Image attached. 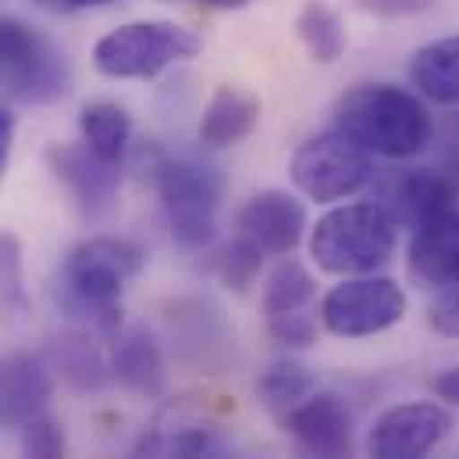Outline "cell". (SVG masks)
Instances as JSON below:
<instances>
[{
	"instance_id": "16",
	"label": "cell",
	"mask_w": 459,
	"mask_h": 459,
	"mask_svg": "<svg viewBox=\"0 0 459 459\" xmlns=\"http://www.w3.org/2000/svg\"><path fill=\"white\" fill-rule=\"evenodd\" d=\"M406 260H410V278L420 289L438 292L459 281V207H449L446 214L413 229Z\"/></svg>"
},
{
	"instance_id": "15",
	"label": "cell",
	"mask_w": 459,
	"mask_h": 459,
	"mask_svg": "<svg viewBox=\"0 0 459 459\" xmlns=\"http://www.w3.org/2000/svg\"><path fill=\"white\" fill-rule=\"evenodd\" d=\"M171 335L186 363L200 370H221L231 356V332L221 310L207 299H178L171 307Z\"/></svg>"
},
{
	"instance_id": "7",
	"label": "cell",
	"mask_w": 459,
	"mask_h": 459,
	"mask_svg": "<svg viewBox=\"0 0 459 459\" xmlns=\"http://www.w3.org/2000/svg\"><path fill=\"white\" fill-rule=\"evenodd\" d=\"M292 186L317 204H339L374 182V153H367L342 128L310 135L289 164Z\"/></svg>"
},
{
	"instance_id": "27",
	"label": "cell",
	"mask_w": 459,
	"mask_h": 459,
	"mask_svg": "<svg viewBox=\"0 0 459 459\" xmlns=\"http://www.w3.org/2000/svg\"><path fill=\"white\" fill-rule=\"evenodd\" d=\"M0 307L25 314V281H22V242L11 231H0Z\"/></svg>"
},
{
	"instance_id": "26",
	"label": "cell",
	"mask_w": 459,
	"mask_h": 459,
	"mask_svg": "<svg viewBox=\"0 0 459 459\" xmlns=\"http://www.w3.org/2000/svg\"><path fill=\"white\" fill-rule=\"evenodd\" d=\"M264 256H267V253H264L256 242H249L246 235L235 231V238L218 249L214 271L221 274V281L231 285L235 292H246V289L256 281V274H260V267H264Z\"/></svg>"
},
{
	"instance_id": "10",
	"label": "cell",
	"mask_w": 459,
	"mask_h": 459,
	"mask_svg": "<svg viewBox=\"0 0 459 459\" xmlns=\"http://www.w3.org/2000/svg\"><path fill=\"white\" fill-rule=\"evenodd\" d=\"M281 424L296 459H352V413L335 392H314Z\"/></svg>"
},
{
	"instance_id": "2",
	"label": "cell",
	"mask_w": 459,
	"mask_h": 459,
	"mask_svg": "<svg viewBox=\"0 0 459 459\" xmlns=\"http://www.w3.org/2000/svg\"><path fill=\"white\" fill-rule=\"evenodd\" d=\"M335 128L352 135L367 153L410 160L428 150L435 121L428 100L392 82H359L335 108Z\"/></svg>"
},
{
	"instance_id": "14",
	"label": "cell",
	"mask_w": 459,
	"mask_h": 459,
	"mask_svg": "<svg viewBox=\"0 0 459 459\" xmlns=\"http://www.w3.org/2000/svg\"><path fill=\"white\" fill-rule=\"evenodd\" d=\"M50 171L57 175V182H65V189L72 193V200L79 204L82 214L90 218H104L117 200L121 189V164H108L100 157H93L86 146H72V143H57L47 150Z\"/></svg>"
},
{
	"instance_id": "23",
	"label": "cell",
	"mask_w": 459,
	"mask_h": 459,
	"mask_svg": "<svg viewBox=\"0 0 459 459\" xmlns=\"http://www.w3.org/2000/svg\"><path fill=\"white\" fill-rule=\"evenodd\" d=\"M79 132H82V146L93 157L108 164H125V153L132 143V117L125 108H117L111 100L90 104L79 117Z\"/></svg>"
},
{
	"instance_id": "6",
	"label": "cell",
	"mask_w": 459,
	"mask_h": 459,
	"mask_svg": "<svg viewBox=\"0 0 459 459\" xmlns=\"http://www.w3.org/2000/svg\"><path fill=\"white\" fill-rule=\"evenodd\" d=\"M200 54V36L175 22H128L100 36L93 65L108 79H157L178 61Z\"/></svg>"
},
{
	"instance_id": "28",
	"label": "cell",
	"mask_w": 459,
	"mask_h": 459,
	"mask_svg": "<svg viewBox=\"0 0 459 459\" xmlns=\"http://www.w3.org/2000/svg\"><path fill=\"white\" fill-rule=\"evenodd\" d=\"M22 459H68L65 428L47 413L22 424Z\"/></svg>"
},
{
	"instance_id": "25",
	"label": "cell",
	"mask_w": 459,
	"mask_h": 459,
	"mask_svg": "<svg viewBox=\"0 0 459 459\" xmlns=\"http://www.w3.org/2000/svg\"><path fill=\"white\" fill-rule=\"evenodd\" d=\"M296 29H299V39H303V47H307V54L314 61L335 65L345 54V43H349L345 39V25L328 4H321V0L303 4L299 18H296Z\"/></svg>"
},
{
	"instance_id": "36",
	"label": "cell",
	"mask_w": 459,
	"mask_h": 459,
	"mask_svg": "<svg viewBox=\"0 0 459 459\" xmlns=\"http://www.w3.org/2000/svg\"><path fill=\"white\" fill-rule=\"evenodd\" d=\"M196 4H204V7H218V11H242V7H249L253 0H196Z\"/></svg>"
},
{
	"instance_id": "8",
	"label": "cell",
	"mask_w": 459,
	"mask_h": 459,
	"mask_svg": "<svg viewBox=\"0 0 459 459\" xmlns=\"http://www.w3.org/2000/svg\"><path fill=\"white\" fill-rule=\"evenodd\" d=\"M406 317V292L388 274L342 278L321 299V325L335 339H370Z\"/></svg>"
},
{
	"instance_id": "33",
	"label": "cell",
	"mask_w": 459,
	"mask_h": 459,
	"mask_svg": "<svg viewBox=\"0 0 459 459\" xmlns=\"http://www.w3.org/2000/svg\"><path fill=\"white\" fill-rule=\"evenodd\" d=\"M11 143H14V117L0 104V178L7 175V164H11Z\"/></svg>"
},
{
	"instance_id": "18",
	"label": "cell",
	"mask_w": 459,
	"mask_h": 459,
	"mask_svg": "<svg viewBox=\"0 0 459 459\" xmlns=\"http://www.w3.org/2000/svg\"><path fill=\"white\" fill-rule=\"evenodd\" d=\"M111 377L143 399H157L164 392V352L150 328L135 325L117 332L111 345Z\"/></svg>"
},
{
	"instance_id": "11",
	"label": "cell",
	"mask_w": 459,
	"mask_h": 459,
	"mask_svg": "<svg viewBox=\"0 0 459 459\" xmlns=\"http://www.w3.org/2000/svg\"><path fill=\"white\" fill-rule=\"evenodd\" d=\"M456 186L442 168H406L392 171L377 186V207L399 225V229H420L424 221L446 214L456 207Z\"/></svg>"
},
{
	"instance_id": "34",
	"label": "cell",
	"mask_w": 459,
	"mask_h": 459,
	"mask_svg": "<svg viewBox=\"0 0 459 459\" xmlns=\"http://www.w3.org/2000/svg\"><path fill=\"white\" fill-rule=\"evenodd\" d=\"M39 7H50V11H61V14H72V11H93V7H111L117 0H36Z\"/></svg>"
},
{
	"instance_id": "32",
	"label": "cell",
	"mask_w": 459,
	"mask_h": 459,
	"mask_svg": "<svg viewBox=\"0 0 459 459\" xmlns=\"http://www.w3.org/2000/svg\"><path fill=\"white\" fill-rule=\"evenodd\" d=\"M431 395L442 399L446 406H459V363L456 367H446L431 377Z\"/></svg>"
},
{
	"instance_id": "12",
	"label": "cell",
	"mask_w": 459,
	"mask_h": 459,
	"mask_svg": "<svg viewBox=\"0 0 459 459\" xmlns=\"http://www.w3.org/2000/svg\"><path fill=\"white\" fill-rule=\"evenodd\" d=\"M125 459H229V442L214 420L171 410L132 442Z\"/></svg>"
},
{
	"instance_id": "19",
	"label": "cell",
	"mask_w": 459,
	"mask_h": 459,
	"mask_svg": "<svg viewBox=\"0 0 459 459\" xmlns=\"http://www.w3.org/2000/svg\"><path fill=\"white\" fill-rule=\"evenodd\" d=\"M260 125V100L238 86H218L200 117V143L207 150H229L253 135Z\"/></svg>"
},
{
	"instance_id": "31",
	"label": "cell",
	"mask_w": 459,
	"mask_h": 459,
	"mask_svg": "<svg viewBox=\"0 0 459 459\" xmlns=\"http://www.w3.org/2000/svg\"><path fill=\"white\" fill-rule=\"evenodd\" d=\"M438 0H359V11L374 14V18H417L428 14Z\"/></svg>"
},
{
	"instance_id": "1",
	"label": "cell",
	"mask_w": 459,
	"mask_h": 459,
	"mask_svg": "<svg viewBox=\"0 0 459 459\" xmlns=\"http://www.w3.org/2000/svg\"><path fill=\"white\" fill-rule=\"evenodd\" d=\"M146 264L139 242L121 235H93L79 242L61 267L57 303L68 317L86 328L117 332L121 328V292Z\"/></svg>"
},
{
	"instance_id": "3",
	"label": "cell",
	"mask_w": 459,
	"mask_h": 459,
	"mask_svg": "<svg viewBox=\"0 0 459 459\" xmlns=\"http://www.w3.org/2000/svg\"><path fill=\"white\" fill-rule=\"evenodd\" d=\"M399 225L370 200L328 211L310 231V256L321 271L356 278L377 274L395 253Z\"/></svg>"
},
{
	"instance_id": "24",
	"label": "cell",
	"mask_w": 459,
	"mask_h": 459,
	"mask_svg": "<svg viewBox=\"0 0 459 459\" xmlns=\"http://www.w3.org/2000/svg\"><path fill=\"white\" fill-rule=\"evenodd\" d=\"M314 296H317L314 274L296 256H281L271 267L267 281H264L260 307H264V317H281V314H292V310H307Z\"/></svg>"
},
{
	"instance_id": "29",
	"label": "cell",
	"mask_w": 459,
	"mask_h": 459,
	"mask_svg": "<svg viewBox=\"0 0 459 459\" xmlns=\"http://www.w3.org/2000/svg\"><path fill=\"white\" fill-rule=\"evenodd\" d=\"M267 332L285 349H310L317 342V317L310 310H292L281 317H267Z\"/></svg>"
},
{
	"instance_id": "9",
	"label": "cell",
	"mask_w": 459,
	"mask_h": 459,
	"mask_svg": "<svg viewBox=\"0 0 459 459\" xmlns=\"http://www.w3.org/2000/svg\"><path fill=\"white\" fill-rule=\"evenodd\" d=\"M453 417L446 406L420 399V403H399L385 410L370 435H367V456L370 459H431V453L449 438Z\"/></svg>"
},
{
	"instance_id": "13",
	"label": "cell",
	"mask_w": 459,
	"mask_h": 459,
	"mask_svg": "<svg viewBox=\"0 0 459 459\" xmlns=\"http://www.w3.org/2000/svg\"><path fill=\"white\" fill-rule=\"evenodd\" d=\"M235 229L267 256H292L307 235V207L292 193L264 189L238 207Z\"/></svg>"
},
{
	"instance_id": "22",
	"label": "cell",
	"mask_w": 459,
	"mask_h": 459,
	"mask_svg": "<svg viewBox=\"0 0 459 459\" xmlns=\"http://www.w3.org/2000/svg\"><path fill=\"white\" fill-rule=\"evenodd\" d=\"M253 388H256V399L264 403V410H271L281 420L289 410H296L303 399H310L317 392V377L310 374V367L285 356V359L267 363Z\"/></svg>"
},
{
	"instance_id": "5",
	"label": "cell",
	"mask_w": 459,
	"mask_h": 459,
	"mask_svg": "<svg viewBox=\"0 0 459 459\" xmlns=\"http://www.w3.org/2000/svg\"><path fill=\"white\" fill-rule=\"evenodd\" d=\"M0 90L18 104L47 108L72 93V68L32 25L0 18Z\"/></svg>"
},
{
	"instance_id": "4",
	"label": "cell",
	"mask_w": 459,
	"mask_h": 459,
	"mask_svg": "<svg viewBox=\"0 0 459 459\" xmlns=\"http://www.w3.org/2000/svg\"><path fill=\"white\" fill-rule=\"evenodd\" d=\"M150 182L157 189L164 221L175 242L186 249H207L218 235L221 175L196 157L157 153L150 168Z\"/></svg>"
},
{
	"instance_id": "20",
	"label": "cell",
	"mask_w": 459,
	"mask_h": 459,
	"mask_svg": "<svg viewBox=\"0 0 459 459\" xmlns=\"http://www.w3.org/2000/svg\"><path fill=\"white\" fill-rule=\"evenodd\" d=\"M47 363L50 370H57L65 377V385L79 395H90V392H100L108 385V374H111V363L104 359V352L97 349V342L90 339V332L82 328H72V332H61L50 349H47Z\"/></svg>"
},
{
	"instance_id": "17",
	"label": "cell",
	"mask_w": 459,
	"mask_h": 459,
	"mask_svg": "<svg viewBox=\"0 0 459 459\" xmlns=\"http://www.w3.org/2000/svg\"><path fill=\"white\" fill-rule=\"evenodd\" d=\"M50 363L32 352H11L0 359V424L22 428L50 403Z\"/></svg>"
},
{
	"instance_id": "30",
	"label": "cell",
	"mask_w": 459,
	"mask_h": 459,
	"mask_svg": "<svg viewBox=\"0 0 459 459\" xmlns=\"http://www.w3.org/2000/svg\"><path fill=\"white\" fill-rule=\"evenodd\" d=\"M428 325L442 339H459V281L438 289L435 303L428 307Z\"/></svg>"
},
{
	"instance_id": "35",
	"label": "cell",
	"mask_w": 459,
	"mask_h": 459,
	"mask_svg": "<svg viewBox=\"0 0 459 459\" xmlns=\"http://www.w3.org/2000/svg\"><path fill=\"white\" fill-rule=\"evenodd\" d=\"M442 171L453 178V186H456L459 193V125L453 128V135H449V150H446V168Z\"/></svg>"
},
{
	"instance_id": "21",
	"label": "cell",
	"mask_w": 459,
	"mask_h": 459,
	"mask_svg": "<svg viewBox=\"0 0 459 459\" xmlns=\"http://www.w3.org/2000/svg\"><path fill=\"white\" fill-rule=\"evenodd\" d=\"M410 82L413 90L438 108L459 104V36H442L424 43L410 57Z\"/></svg>"
}]
</instances>
